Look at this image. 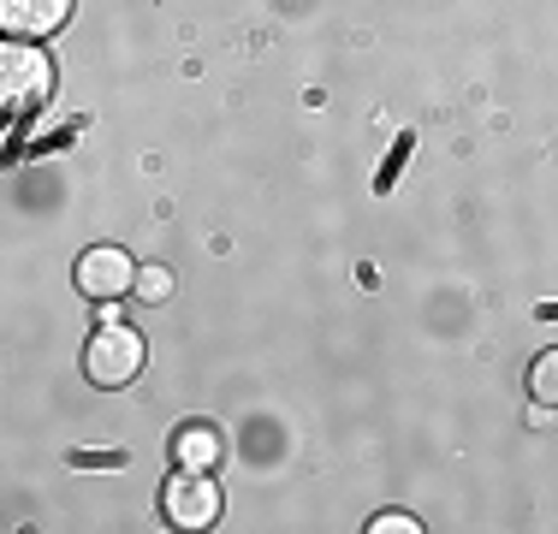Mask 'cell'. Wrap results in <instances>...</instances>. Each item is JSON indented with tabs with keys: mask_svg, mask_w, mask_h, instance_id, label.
Segmentation results:
<instances>
[{
	"mask_svg": "<svg viewBox=\"0 0 558 534\" xmlns=\"http://www.w3.org/2000/svg\"><path fill=\"white\" fill-rule=\"evenodd\" d=\"M72 463H77V470H113L119 458H113V451H77Z\"/></svg>",
	"mask_w": 558,
	"mask_h": 534,
	"instance_id": "8fae6325",
	"label": "cell"
},
{
	"mask_svg": "<svg viewBox=\"0 0 558 534\" xmlns=\"http://www.w3.org/2000/svg\"><path fill=\"white\" fill-rule=\"evenodd\" d=\"M220 458V439L208 434V427H184L179 434V463H191V470H215Z\"/></svg>",
	"mask_w": 558,
	"mask_h": 534,
	"instance_id": "8992f818",
	"label": "cell"
},
{
	"mask_svg": "<svg viewBox=\"0 0 558 534\" xmlns=\"http://www.w3.org/2000/svg\"><path fill=\"white\" fill-rule=\"evenodd\" d=\"M220 481L208 475V470H191V463H179V475L167 481V493H161V517L172 529H208L220 517Z\"/></svg>",
	"mask_w": 558,
	"mask_h": 534,
	"instance_id": "3957f363",
	"label": "cell"
},
{
	"mask_svg": "<svg viewBox=\"0 0 558 534\" xmlns=\"http://www.w3.org/2000/svg\"><path fill=\"white\" fill-rule=\"evenodd\" d=\"M416 149V137H398V149H392V160H387V172H380V191H392V179H398V167H404V155Z\"/></svg>",
	"mask_w": 558,
	"mask_h": 534,
	"instance_id": "30bf717a",
	"label": "cell"
},
{
	"mask_svg": "<svg viewBox=\"0 0 558 534\" xmlns=\"http://www.w3.org/2000/svg\"><path fill=\"white\" fill-rule=\"evenodd\" d=\"M77 291H84L89 303H119L125 291H137V262L125 256V250H113V244H96V250H84L77 256Z\"/></svg>",
	"mask_w": 558,
	"mask_h": 534,
	"instance_id": "277c9868",
	"label": "cell"
},
{
	"mask_svg": "<svg viewBox=\"0 0 558 534\" xmlns=\"http://www.w3.org/2000/svg\"><path fill=\"white\" fill-rule=\"evenodd\" d=\"M137 298L143 303H167L172 298V274H167V267H137Z\"/></svg>",
	"mask_w": 558,
	"mask_h": 534,
	"instance_id": "ba28073f",
	"label": "cell"
},
{
	"mask_svg": "<svg viewBox=\"0 0 558 534\" xmlns=\"http://www.w3.org/2000/svg\"><path fill=\"white\" fill-rule=\"evenodd\" d=\"M529 392H535V404L558 410V351H547L535 368H529Z\"/></svg>",
	"mask_w": 558,
	"mask_h": 534,
	"instance_id": "52a82bcc",
	"label": "cell"
},
{
	"mask_svg": "<svg viewBox=\"0 0 558 534\" xmlns=\"http://www.w3.org/2000/svg\"><path fill=\"white\" fill-rule=\"evenodd\" d=\"M368 529H375V534H416L422 523H416V517H404V511H387V517H375Z\"/></svg>",
	"mask_w": 558,
	"mask_h": 534,
	"instance_id": "9c48e42d",
	"label": "cell"
},
{
	"mask_svg": "<svg viewBox=\"0 0 558 534\" xmlns=\"http://www.w3.org/2000/svg\"><path fill=\"white\" fill-rule=\"evenodd\" d=\"M84 374L101 386V392H119L143 374V332L125 327V320H101L84 339Z\"/></svg>",
	"mask_w": 558,
	"mask_h": 534,
	"instance_id": "6da1fadb",
	"label": "cell"
},
{
	"mask_svg": "<svg viewBox=\"0 0 558 534\" xmlns=\"http://www.w3.org/2000/svg\"><path fill=\"white\" fill-rule=\"evenodd\" d=\"M0 96H7L12 113L43 107L48 96H54V60H48L36 43H7L0 48Z\"/></svg>",
	"mask_w": 558,
	"mask_h": 534,
	"instance_id": "7a4b0ae2",
	"label": "cell"
},
{
	"mask_svg": "<svg viewBox=\"0 0 558 534\" xmlns=\"http://www.w3.org/2000/svg\"><path fill=\"white\" fill-rule=\"evenodd\" d=\"M72 19V0H0V31L12 43H48Z\"/></svg>",
	"mask_w": 558,
	"mask_h": 534,
	"instance_id": "5b68a950",
	"label": "cell"
}]
</instances>
